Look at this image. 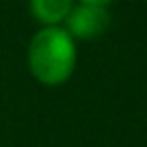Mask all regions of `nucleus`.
Wrapping results in <instances>:
<instances>
[{"mask_svg": "<svg viewBox=\"0 0 147 147\" xmlns=\"http://www.w3.org/2000/svg\"><path fill=\"white\" fill-rule=\"evenodd\" d=\"M110 26V13L104 7H91V5H76L71 7L69 15L65 18L63 28L71 35L76 43L78 41H91L104 35Z\"/></svg>", "mask_w": 147, "mask_h": 147, "instance_id": "f03ea898", "label": "nucleus"}, {"mask_svg": "<svg viewBox=\"0 0 147 147\" xmlns=\"http://www.w3.org/2000/svg\"><path fill=\"white\" fill-rule=\"evenodd\" d=\"M76 2H80V5H91V7H104V9H108L115 0H76Z\"/></svg>", "mask_w": 147, "mask_h": 147, "instance_id": "20e7f679", "label": "nucleus"}, {"mask_svg": "<svg viewBox=\"0 0 147 147\" xmlns=\"http://www.w3.org/2000/svg\"><path fill=\"white\" fill-rule=\"evenodd\" d=\"M145 2H147V0H145Z\"/></svg>", "mask_w": 147, "mask_h": 147, "instance_id": "39448f33", "label": "nucleus"}, {"mask_svg": "<svg viewBox=\"0 0 147 147\" xmlns=\"http://www.w3.org/2000/svg\"><path fill=\"white\" fill-rule=\"evenodd\" d=\"M78 43L63 26H41L26 48V67L43 87H61L76 71Z\"/></svg>", "mask_w": 147, "mask_h": 147, "instance_id": "f257e3e1", "label": "nucleus"}, {"mask_svg": "<svg viewBox=\"0 0 147 147\" xmlns=\"http://www.w3.org/2000/svg\"><path fill=\"white\" fill-rule=\"evenodd\" d=\"M76 0H28L30 15L41 26H63Z\"/></svg>", "mask_w": 147, "mask_h": 147, "instance_id": "7ed1b4c3", "label": "nucleus"}]
</instances>
